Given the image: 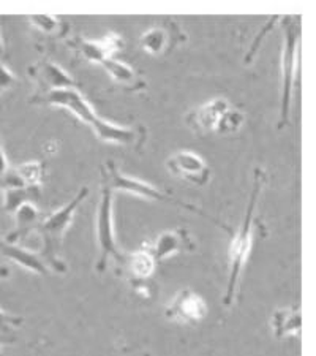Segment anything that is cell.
I'll return each mask as SVG.
<instances>
[{
    "label": "cell",
    "mask_w": 316,
    "mask_h": 356,
    "mask_svg": "<svg viewBox=\"0 0 316 356\" xmlns=\"http://www.w3.org/2000/svg\"><path fill=\"white\" fill-rule=\"evenodd\" d=\"M31 102L35 103V105L65 108V110L72 111L79 120L88 124L94 130L97 138L103 143L130 146L135 149H140L146 143L147 130L144 127H120V125H114L100 119L97 116V113L90 108L89 102L79 94L78 89L56 90L44 97L33 95Z\"/></svg>",
    "instance_id": "obj_1"
},
{
    "label": "cell",
    "mask_w": 316,
    "mask_h": 356,
    "mask_svg": "<svg viewBox=\"0 0 316 356\" xmlns=\"http://www.w3.org/2000/svg\"><path fill=\"white\" fill-rule=\"evenodd\" d=\"M194 249L193 239L190 238V234L185 228H176V229H168L160 234V236L155 239L152 247H149V252L153 257L155 263H160L166 260V258L179 254V252H190Z\"/></svg>",
    "instance_id": "obj_13"
},
{
    "label": "cell",
    "mask_w": 316,
    "mask_h": 356,
    "mask_svg": "<svg viewBox=\"0 0 316 356\" xmlns=\"http://www.w3.org/2000/svg\"><path fill=\"white\" fill-rule=\"evenodd\" d=\"M72 48L81 54L85 60L103 64L106 59H113L122 49V37L117 33H109L108 37L101 40H88V38H74L70 43Z\"/></svg>",
    "instance_id": "obj_11"
},
{
    "label": "cell",
    "mask_w": 316,
    "mask_h": 356,
    "mask_svg": "<svg viewBox=\"0 0 316 356\" xmlns=\"http://www.w3.org/2000/svg\"><path fill=\"white\" fill-rule=\"evenodd\" d=\"M28 22H31L38 32L57 38H62L68 31L65 21L60 18H53V16H32V18H28Z\"/></svg>",
    "instance_id": "obj_20"
},
{
    "label": "cell",
    "mask_w": 316,
    "mask_h": 356,
    "mask_svg": "<svg viewBox=\"0 0 316 356\" xmlns=\"http://www.w3.org/2000/svg\"><path fill=\"white\" fill-rule=\"evenodd\" d=\"M165 24L153 26L141 35L140 44L142 51L151 56H165L171 53L177 44L185 42L181 27L172 19H163Z\"/></svg>",
    "instance_id": "obj_10"
},
{
    "label": "cell",
    "mask_w": 316,
    "mask_h": 356,
    "mask_svg": "<svg viewBox=\"0 0 316 356\" xmlns=\"http://www.w3.org/2000/svg\"><path fill=\"white\" fill-rule=\"evenodd\" d=\"M166 168L179 179L203 187L210 181V168L198 154L192 151L176 152L166 160Z\"/></svg>",
    "instance_id": "obj_9"
},
{
    "label": "cell",
    "mask_w": 316,
    "mask_h": 356,
    "mask_svg": "<svg viewBox=\"0 0 316 356\" xmlns=\"http://www.w3.org/2000/svg\"><path fill=\"white\" fill-rule=\"evenodd\" d=\"M264 182H266V173H264L261 168H256L255 177H253V187H251L249 204H247L244 222L238 229V233L233 236V243H231V247H229V279H228L226 293L225 296H223V304H225L226 307H229L234 302L235 290H238L240 274L244 271L247 258H249V254H250L255 208H256L258 197H260Z\"/></svg>",
    "instance_id": "obj_2"
},
{
    "label": "cell",
    "mask_w": 316,
    "mask_h": 356,
    "mask_svg": "<svg viewBox=\"0 0 316 356\" xmlns=\"http://www.w3.org/2000/svg\"><path fill=\"white\" fill-rule=\"evenodd\" d=\"M16 216V229L7 238L8 243H18L22 238H26L32 229L38 227L40 220V211L35 203L22 204L21 208L15 212Z\"/></svg>",
    "instance_id": "obj_16"
},
{
    "label": "cell",
    "mask_w": 316,
    "mask_h": 356,
    "mask_svg": "<svg viewBox=\"0 0 316 356\" xmlns=\"http://www.w3.org/2000/svg\"><path fill=\"white\" fill-rule=\"evenodd\" d=\"M124 265L128 268L130 274L133 275L136 282H144V280H147L153 274L155 265H157V263H155L151 252L144 249V250H138L131 255H125Z\"/></svg>",
    "instance_id": "obj_18"
},
{
    "label": "cell",
    "mask_w": 316,
    "mask_h": 356,
    "mask_svg": "<svg viewBox=\"0 0 316 356\" xmlns=\"http://www.w3.org/2000/svg\"><path fill=\"white\" fill-rule=\"evenodd\" d=\"M22 323L21 317H15L7 312L0 311V332H5L10 330V326H18Z\"/></svg>",
    "instance_id": "obj_25"
},
{
    "label": "cell",
    "mask_w": 316,
    "mask_h": 356,
    "mask_svg": "<svg viewBox=\"0 0 316 356\" xmlns=\"http://www.w3.org/2000/svg\"><path fill=\"white\" fill-rule=\"evenodd\" d=\"M27 74L37 83L38 94L35 97H44L56 90L78 89L79 84L63 68L48 57L38 60L27 68Z\"/></svg>",
    "instance_id": "obj_7"
},
{
    "label": "cell",
    "mask_w": 316,
    "mask_h": 356,
    "mask_svg": "<svg viewBox=\"0 0 316 356\" xmlns=\"http://www.w3.org/2000/svg\"><path fill=\"white\" fill-rule=\"evenodd\" d=\"M101 175H103V179H106V182L109 184V187H111L113 191L131 193V195H136V197H141V198H146V200L160 201V203L179 206V208H183V209H187L190 212H194V214L204 217V219H209L210 222H214L215 225L225 228L226 232H231V229H229V227L225 225V223L214 219V217L208 216L204 211H201L199 208H197V206L183 203V201L171 197V195L165 193L162 191H158V188H155L153 186H151V184L142 182L140 179H135V177H130V176H126L124 173H120V171L117 170L116 163H114V162H106L105 168L101 170Z\"/></svg>",
    "instance_id": "obj_5"
},
{
    "label": "cell",
    "mask_w": 316,
    "mask_h": 356,
    "mask_svg": "<svg viewBox=\"0 0 316 356\" xmlns=\"http://www.w3.org/2000/svg\"><path fill=\"white\" fill-rule=\"evenodd\" d=\"M10 168H8V160L5 157V152H3V147H2V141H0V179L5 176Z\"/></svg>",
    "instance_id": "obj_26"
},
{
    "label": "cell",
    "mask_w": 316,
    "mask_h": 356,
    "mask_svg": "<svg viewBox=\"0 0 316 356\" xmlns=\"http://www.w3.org/2000/svg\"><path fill=\"white\" fill-rule=\"evenodd\" d=\"M0 255L7 257L8 260L15 261L16 265L28 269V271L37 273V274H48V265L43 260V257L38 254H33V252L22 249L18 244L8 243L7 239L0 238Z\"/></svg>",
    "instance_id": "obj_14"
},
{
    "label": "cell",
    "mask_w": 316,
    "mask_h": 356,
    "mask_svg": "<svg viewBox=\"0 0 316 356\" xmlns=\"http://www.w3.org/2000/svg\"><path fill=\"white\" fill-rule=\"evenodd\" d=\"M42 197V187H22V188H11L5 191V206L3 209L7 212H16L22 204L37 203Z\"/></svg>",
    "instance_id": "obj_19"
},
{
    "label": "cell",
    "mask_w": 316,
    "mask_h": 356,
    "mask_svg": "<svg viewBox=\"0 0 316 356\" xmlns=\"http://www.w3.org/2000/svg\"><path fill=\"white\" fill-rule=\"evenodd\" d=\"M113 197L114 191L109 187L106 179H103L101 186V198L99 209H97V243L100 247V260L97 263V269L99 271H105L109 258H114L119 263L125 261V255L120 252L116 243V236H114V222H113Z\"/></svg>",
    "instance_id": "obj_6"
},
{
    "label": "cell",
    "mask_w": 316,
    "mask_h": 356,
    "mask_svg": "<svg viewBox=\"0 0 316 356\" xmlns=\"http://www.w3.org/2000/svg\"><path fill=\"white\" fill-rule=\"evenodd\" d=\"M302 318L301 309L299 307H288L278 309L272 317V330L277 337L296 336L301 331Z\"/></svg>",
    "instance_id": "obj_17"
},
{
    "label": "cell",
    "mask_w": 316,
    "mask_h": 356,
    "mask_svg": "<svg viewBox=\"0 0 316 356\" xmlns=\"http://www.w3.org/2000/svg\"><path fill=\"white\" fill-rule=\"evenodd\" d=\"M144 356H151V355H144Z\"/></svg>",
    "instance_id": "obj_29"
},
{
    "label": "cell",
    "mask_w": 316,
    "mask_h": 356,
    "mask_svg": "<svg viewBox=\"0 0 316 356\" xmlns=\"http://www.w3.org/2000/svg\"><path fill=\"white\" fill-rule=\"evenodd\" d=\"M88 195H89V188L83 187L70 203H67L59 211L51 212V214L40 222L38 227L35 228L43 238L44 247H43L42 257L46 261V265H48V268H53L59 273L67 271L65 265H63L59 258H57V250H59V245L62 243L63 236H65L67 229L72 225L74 212H76V209L79 208V204L88 198Z\"/></svg>",
    "instance_id": "obj_4"
},
{
    "label": "cell",
    "mask_w": 316,
    "mask_h": 356,
    "mask_svg": "<svg viewBox=\"0 0 316 356\" xmlns=\"http://www.w3.org/2000/svg\"><path fill=\"white\" fill-rule=\"evenodd\" d=\"M281 18H278V16H275V18H271L267 21V24H266V29H264V31L260 33V35H258L256 38H255V42H253V44L250 46V49H249V54H247V57H245V64H249V62H251L253 60V57H255V54H256V51L260 49V46H261V42H263V37L266 35V33L271 31V29L275 26V22H278Z\"/></svg>",
    "instance_id": "obj_23"
},
{
    "label": "cell",
    "mask_w": 316,
    "mask_h": 356,
    "mask_svg": "<svg viewBox=\"0 0 316 356\" xmlns=\"http://www.w3.org/2000/svg\"><path fill=\"white\" fill-rule=\"evenodd\" d=\"M8 274H10V269H8V268H5V266H0V279H5V277H8Z\"/></svg>",
    "instance_id": "obj_27"
},
{
    "label": "cell",
    "mask_w": 316,
    "mask_h": 356,
    "mask_svg": "<svg viewBox=\"0 0 316 356\" xmlns=\"http://www.w3.org/2000/svg\"><path fill=\"white\" fill-rule=\"evenodd\" d=\"M244 122H245V114L240 110H238V108L229 106L228 110L223 113L220 120H218L215 134H218V135L235 134V131L242 127Z\"/></svg>",
    "instance_id": "obj_21"
},
{
    "label": "cell",
    "mask_w": 316,
    "mask_h": 356,
    "mask_svg": "<svg viewBox=\"0 0 316 356\" xmlns=\"http://www.w3.org/2000/svg\"><path fill=\"white\" fill-rule=\"evenodd\" d=\"M283 21V51H281V88H280V119L278 129L288 125L292 90L296 84L299 48H301V18L286 16Z\"/></svg>",
    "instance_id": "obj_3"
},
{
    "label": "cell",
    "mask_w": 316,
    "mask_h": 356,
    "mask_svg": "<svg viewBox=\"0 0 316 356\" xmlns=\"http://www.w3.org/2000/svg\"><path fill=\"white\" fill-rule=\"evenodd\" d=\"M101 65L108 72L109 76L113 78V81L117 83L119 86H122L124 89H128L133 92L146 89L147 84L144 81V78H142L135 68L126 65L125 62L116 59V57H113V59H106Z\"/></svg>",
    "instance_id": "obj_15"
},
{
    "label": "cell",
    "mask_w": 316,
    "mask_h": 356,
    "mask_svg": "<svg viewBox=\"0 0 316 356\" xmlns=\"http://www.w3.org/2000/svg\"><path fill=\"white\" fill-rule=\"evenodd\" d=\"M208 312V304L203 300V296L185 289L177 293L174 300L168 304L165 315L166 318L171 321H177V323L194 325L203 321Z\"/></svg>",
    "instance_id": "obj_8"
},
{
    "label": "cell",
    "mask_w": 316,
    "mask_h": 356,
    "mask_svg": "<svg viewBox=\"0 0 316 356\" xmlns=\"http://www.w3.org/2000/svg\"><path fill=\"white\" fill-rule=\"evenodd\" d=\"M229 106L231 105H229V102L226 99L217 97V99L204 103V105L190 111L187 114L185 124L198 135L210 134V131H215L218 120H220L223 113H225Z\"/></svg>",
    "instance_id": "obj_12"
},
{
    "label": "cell",
    "mask_w": 316,
    "mask_h": 356,
    "mask_svg": "<svg viewBox=\"0 0 316 356\" xmlns=\"http://www.w3.org/2000/svg\"><path fill=\"white\" fill-rule=\"evenodd\" d=\"M3 56H5V44H3L2 37H0V60H2Z\"/></svg>",
    "instance_id": "obj_28"
},
{
    "label": "cell",
    "mask_w": 316,
    "mask_h": 356,
    "mask_svg": "<svg viewBox=\"0 0 316 356\" xmlns=\"http://www.w3.org/2000/svg\"><path fill=\"white\" fill-rule=\"evenodd\" d=\"M15 171L18 173L26 187H37L43 179V163L28 162L19 165L18 168H15Z\"/></svg>",
    "instance_id": "obj_22"
},
{
    "label": "cell",
    "mask_w": 316,
    "mask_h": 356,
    "mask_svg": "<svg viewBox=\"0 0 316 356\" xmlns=\"http://www.w3.org/2000/svg\"><path fill=\"white\" fill-rule=\"evenodd\" d=\"M18 84V78L10 72V68L0 60V94L5 90H10L13 86Z\"/></svg>",
    "instance_id": "obj_24"
}]
</instances>
